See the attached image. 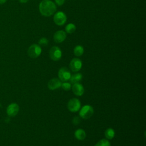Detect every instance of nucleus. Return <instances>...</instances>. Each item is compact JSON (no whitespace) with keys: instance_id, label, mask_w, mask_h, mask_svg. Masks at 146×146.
Here are the masks:
<instances>
[{"instance_id":"nucleus-15","label":"nucleus","mask_w":146,"mask_h":146,"mask_svg":"<svg viewBox=\"0 0 146 146\" xmlns=\"http://www.w3.org/2000/svg\"><path fill=\"white\" fill-rule=\"evenodd\" d=\"M104 135L107 139H112L115 136V131L111 128H107L104 132Z\"/></svg>"},{"instance_id":"nucleus-14","label":"nucleus","mask_w":146,"mask_h":146,"mask_svg":"<svg viewBox=\"0 0 146 146\" xmlns=\"http://www.w3.org/2000/svg\"><path fill=\"white\" fill-rule=\"evenodd\" d=\"M82 79V75L80 73H76L72 75H71L70 80L71 83H79L81 81Z\"/></svg>"},{"instance_id":"nucleus-9","label":"nucleus","mask_w":146,"mask_h":146,"mask_svg":"<svg viewBox=\"0 0 146 146\" xmlns=\"http://www.w3.org/2000/svg\"><path fill=\"white\" fill-rule=\"evenodd\" d=\"M82 66V62L79 58H73L70 63V68L73 72H77L79 71Z\"/></svg>"},{"instance_id":"nucleus-5","label":"nucleus","mask_w":146,"mask_h":146,"mask_svg":"<svg viewBox=\"0 0 146 146\" xmlns=\"http://www.w3.org/2000/svg\"><path fill=\"white\" fill-rule=\"evenodd\" d=\"M58 77L60 81L63 82H67L71 77V72L70 70L66 67H61L58 71Z\"/></svg>"},{"instance_id":"nucleus-23","label":"nucleus","mask_w":146,"mask_h":146,"mask_svg":"<svg viewBox=\"0 0 146 146\" xmlns=\"http://www.w3.org/2000/svg\"><path fill=\"white\" fill-rule=\"evenodd\" d=\"M6 1H7V0H0V5H2V4L5 3Z\"/></svg>"},{"instance_id":"nucleus-2","label":"nucleus","mask_w":146,"mask_h":146,"mask_svg":"<svg viewBox=\"0 0 146 146\" xmlns=\"http://www.w3.org/2000/svg\"><path fill=\"white\" fill-rule=\"evenodd\" d=\"M94 113V109L90 105H85L82 107L80 112L79 116L84 119H87L91 117Z\"/></svg>"},{"instance_id":"nucleus-20","label":"nucleus","mask_w":146,"mask_h":146,"mask_svg":"<svg viewBox=\"0 0 146 146\" xmlns=\"http://www.w3.org/2000/svg\"><path fill=\"white\" fill-rule=\"evenodd\" d=\"M39 45H41L43 46H47L48 44V40L46 38H42L39 40Z\"/></svg>"},{"instance_id":"nucleus-1","label":"nucleus","mask_w":146,"mask_h":146,"mask_svg":"<svg viewBox=\"0 0 146 146\" xmlns=\"http://www.w3.org/2000/svg\"><path fill=\"white\" fill-rule=\"evenodd\" d=\"M39 9L42 15L45 17H49L56 11V6L50 0H43L39 4Z\"/></svg>"},{"instance_id":"nucleus-19","label":"nucleus","mask_w":146,"mask_h":146,"mask_svg":"<svg viewBox=\"0 0 146 146\" xmlns=\"http://www.w3.org/2000/svg\"><path fill=\"white\" fill-rule=\"evenodd\" d=\"M61 87H62V88H63L64 90H65V91H68V90H70L71 89V83H70L65 82L62 83Z\"/></svg>"},{"instance_id":"nucleus-13","label":"nucleus","mask_w":146,"mask_h":146,"mask_svg":"<svg viewBox=\"0 0 146 146\" xmlns=\"http://www.w3.org/2000/svg\"><path fill=\"white\" fill-rule=\"evenodd\" d=\"M75 137L79 140H83L86 137V133L83 129H78L74 133Z\"/></svg>"},{"instance_id":"nucleus-17","label":"nucleus","mask_w":146,"mask_h":146,"mask_svg":"<svg viewBox=\"0 0 146 146\" xmlns=\"http://www.w3.org/2000/svg\"><path fill=\"white\" fill-rule=\"evenodd\" d=\"M65 30L67 33L71 34V33H73L75 31L76 27H75V25H74L73 23H69L66 26Z\"/></svg>"},{"instance_id":"nucleus-22","label":"nucleus","mask_w":146,"mask_h":146,"mask_svg":"<svg viewBox=\"0 0 146 146\" xmlns=\"http://www.w3.org/2000/svg\"><path fill=\"white\" fill-rule=\"evenodd\" d=\"M55 3L58 6H62L65 2V0H55Z\"/></svg>"},{"instance_id":"nucleus-11","label":"nucleus","mask_w":146,"mask_h":146,"mask_svg":"<svg viewBox=\"0 0 146 146\" xmlns=\"http://www.w3.org/2000/svg\"><path fill=\"white\" fill-rule=\"evenodd\" d=\"M62 82L58 78H52L49 80L47 84V87L50 90H55L61 87Z\"/></svg>"},{"instance_id":"nucleus-24","label":"nucleus","mask_w":146,"mask_h":146,"mask_svg":"<svg viewBox=\"0 0 146 146\" xmlns=\"http://www.w3.org/2000/svg\"><path fill=\"white\" fill-rule=\"evenodd\" d=\"M29 0H19L21 3H26Z\"/></svg>"},{"instance_id":"nucleus-18","label":"nucleus","mask_w":146,"mask_h":146,"mask_svg":"<svg viewBox=\"0 0 146 146\" xmlns=\"http://www.w3.org/2000/svg\"><path fill=\"white\" fill-rule=\"evenodd\" d=\"M94 146H111V144L108 140L103 139L99 141Z\"/></svg>"},{"instance_id":"nucleus-16","label":"nucleus","mask_w":146,"mask_h":146,"mask_svg":"<svg viewBox=\"0 0 146 146\" xmlns=\"http://www.w3.org/2000/svg\"><path fill=\"white\" fill-rule=\"evenodd\" d=\"M84 49L80 45H77L74 49V53L76 56H80L83 54Z\"/></svg>"},{"instance_id":"nucleus-12","label":"nucleus","mask_w":146,"mask_h":146,"mask_svg":"<svg viewBox=\"0 0 146 146\" xmlns=\"http://www.w3.org/2000/svg\"><path fill=\"white\" fill-rule=\"evenodd\" d=\"M72 90L75 95L79 96H82L84 92V89L83 86H82V84L79 83H74L73 84L72 87Z\"/></svg>"},{"instance_id":"nucleus-4","label":"nucleus","mask_w":146,"mask_h":146,"mask_svg":"<svg viewBox=\"0 0 146 146\" xmlns=\"http://www.w3.org/2000/svg\"><path fill=\"white\" fill-rule=\"evenodd\" d=\"M81 107V103L79 99L76 98L71 99L67 103L68 110L72 112H76L79 110Z\"/></svg>"},{"instance_id":"nucleus-10","label":"nucleus","mask_w":146,"mask_h":146,"mask_svg":"<svg viewBox=\"0 0 146 146\" xmlns=\"http://www.w3.org/2000/svg\"><path fill=\"white\" fill-rule=\"evenodd\" d=\"M66 38V33L63 30L56 31L53 36V39L56 43H61Z\"/></svg>"},{"instance_id":"nucleus-21","label":"nucleus","mask_w":146,"mask_h":146,"mask_svg":"<svg viewBox=\"0 0 146 146\" xmlns=\"http://www.w3.org/2000/svg\"><path fill=\"white\" fill-rule=\"evenodd\" d=\"M80 121H81L80 118L79 116H78L74 117L72 119V122L74 125L79 124L80 123Z\"/></svg>"},{"instance_id":"nucleus-6","label":"nucleus","mask_w":146,"mask_h":146,"mask_svg":"<svg viewBox=\"0 0 146 146\" xmlns=\"http://www.w3.org/2000/svg\"><path fill=\"white\" fill-rule=\"evenodd\" d=\"M62 54L60 48L57 46L52 47L49 51L50 58L54 61H58L60 59Z\"/></svg>"},{"instance_id":"nucleus-7","label":"nucleus","mask_w":146,"mask_h":146,"mask_svg":"<svg viewBox=\"0 0 146 146\" xmlns=\"http://www.w3.org/2000/svg\"><path fill=\"white\" fill-rule=\"evenodd\" d=\"M67 21V17L65 13L62 11L57 12L54 16V22L59 26L63 25Z\"/></svg>"},{"instance_id":"nucleus-8","label":"nucleus","mask_w":146,"mask_h":146,"mask_svg":"<svg viewBox=\"0 0 146 146\" xmlns=\"http://www.w3.org/2000/svg\"><path fill=\"white\" fill-rule=\"evenodd\" d=\"M19 111V106L15 103H12L10 104L6 109V112L8 116L10 117H14L16 116Z\"/></svg>"},{"instance_id":"nucleus-3","label":"nucleus","mask_w":146,"mask_h":146,"mask_svg":"<svg viewBox=\"0 0 146 146\" xmlns=\"http://www.w3.org/2000/svg\"><path fill=\"white\" fill-rule=\"evenodd\" d=\"M42 52V48L40 46L36 44L31 45L27 51L29 56L31 58H36L38 57Z\"/></svg>"}]
</instances>
